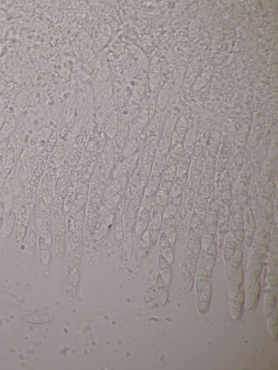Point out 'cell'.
Listing matches in <instances>:
<instances>
[{
  "label": "cell",
  "instance_id": "obj_1",
  "mask_svg": "<svg viewBox=\"0 0 278 370\" xmlns=\"http://www.w3.org/2000/svg\"><path fill=\"white\" fill-rule=\"evenodd\" d=\"M263 262L253 265L248 270L245 281V309L250 312L258 303L261 292V274Z\"/></svg>",
  "mask_w": 278,
  "mask_h": 370
},
{
  "label": "cell",
  "instance_id": "obj_2",
  "mask_svg": "<svg viewBox=\"0 0 278 370\" xmlns=\"http://www.w3.org/2000/svg\"><path fill=\"white\" fill-rule=\"evenodd\" d=\"M196 305L199 314L204 315L208 312L211 305L212 289L211 283L206 285L195 289Z\"/></svg>",
  "mask_w": 278,
  "mask_h": 370
},
{
  "label": "cell",
  "instance_id": "obj_3",
  "mask_svg": "<svg viewBox=\"0 0 278 370\" xmlns=\"http://www.w3.org/2000/svg\"><path fill=\"white\" fill-rule=\"evenodd\" d=\"M194 276L187 264L182 261L179 266V283L180 288L184 293H188L192 290Z\"/></svg>",
  "mask_w": 278,
  "mask_h": 370
},
{
  "label": "cell",
  "instance_id": "obj_4",
  "mask_svg": "<svg viewBox=\"0 0 278 370\" xmlns=\"http://www.w3.org/2000/svg\"><path fill=\"white\" fill-rule=\"evenodd\" d=\"M245 309V292L241 289L236 297L232 300L230 315L233 322H237L241 319Z\"/></svg>",
  "mask_w": 278,
  "mask_h": 370
},
{
  "label": "cell",
  "instance_id": "obj_5",
  "mask_svg": "<svg viewBox=\"0 0 278 370\" xmlns=\"http://www.w3.org/2000/svg\"><path fill=\"white\" fill-rule=\"evenodd\" d=\"M243 258L242 251L237 248L232 258L226 264V278L228 281L235 275L241 266Z\"/></svg>",
  "mask_w": 278,
  "mask_h": 370
},
{
  "label": "cell",
  "instance_id": "obj_6",
  "mask_svg": "<svg viewBox=\"0 0 278 370\" xmlns=\"http://www.w3.org/2000/svg\"><path fill=\"white\" fill-rule=\"evenodd\" d=\"M244 271L242 266L234 275L233 277L228 281V294L231 300L235 298L240 292L243 282Z\"/></svg>",
  "mask_w": 278,
  "mask_h": 370
},
{
  "label": "cell",
  "instance_id": "obj_7",
  "mask_svg": "<svg viewBox=\"0 0 278 370\" xmlns=\"http://www.w3.org/2000/svg\"><path fill=\"white\" fill-rule=\"evenodd\" d=\"M160 254L171 265L174 261V255L172 249V246L171 244L168 237L165 233H162L160 237L159 241Z\"/></svg>",
  "mask_w": 278,
  "mask_h": 370
},
{
  "label": "cell",
  "instance_id": "obj_8",
  "mask_svg": "<svg viewBox=\"0 0 278 370\" xmlns=\"http://www.w3.org/2000/svg\"><path fill=\"white\" fill-rule=\"evenodd\" d=\"M217 244L215 241H213L209 247L206 250L203 251L202 255L205 267L208 272H212L216 263L217 258Z\"/></svg>",
  "mask_w": 278,
  "mask_h": 370
},
{
  "label": "cell",
  "instance_id": "obj_9",
  "mask_svg": "<svg viewBox=\"0 0 278 370\" xmlns=\"http://www.w3.org/2000/svg\"><path fill=\"white\" fill-rule=\"evenodd\" d=\"M237 241L235 236L231 233H229L224 240L223 257L224 263L226 264L232 258L237 250Z\"/></svg>",
  "mask_w": 278,
  "mask_h": 370
},
{
  "label": "cell",
  "instance_id": "obj_10",
  "mask_svg": "<svg viewBox=\"0 0 278 370\" xmlns=\"http://www.w3.org/2000/svg\"><path fill=\"white\" fill-rule=\"evenodd\" d=\"M38 249L41 263L43 265H48L51 262V250L50 244L42 236L39 237Z\"/></svg>",
  "mask_w": 278,
  "mask_h": 370
},
{
  "label": "cell",
  "instance_id": "obj_11",
  "mask_svg": "<svg viewBox=\"0 0 278 370\" xmlns=\"http://www.w3.org/2000/svg\"><path fill=\"white\" fill-rule=\"evenodd\" d=\"M158 266L159 274L162 276L164 283L168 287L172 280V271L171 269V264L161 254L158 258Z\"/></svg>",
  "mask_w": 278,
  "mask_h": 370
},
{
  "label": "cell",
  "instance_id": "obj_12",
  "mask_svg": "<svg viewBox=\"0 0 278 370\" xmlns=\"http://www.w3.org/2000/svg\"><path fill=\"white\" fill-rule=\"evenodd\" d=\"M198 256L187 245H185L183 251V262L187 264L192 273L195 275L198 264Z\"/></svg>",
  "mask_w": 278,
  "mask_h": 370
},
{
  "label": "cell",
  "instance_id": "obj_13",
  "mask_svg": "<svg viewBox=\"0 0 278 370\" xmlns=\"http://www.w3.org/2000/svg\"><path fill=\"white\" fill-rule=\"evenodd\" d=\"M277 296L271 291L268 290L265 294L263 313L266 319L269 318L274 312L277 305Z\"/></svg>",
  "mask_w": 278,
  "mask_h": 370
},
{
  "label": "cell",
  "instance_id": "obj_14",
  "mask_svg": "<svg viewBox=\"0 0 278 370\" xmlns=\"http://www.w3.org/2000/svg\"><path fill=\"white\" fill-rule=\"evenodd\" d=\"M17 214L14 211L9 212L4 221L2 229V237L3 239H7L12 234L17 222Z\"/></svg>",
  "mask_w": 278,
  "mask_h": 370
},
{
  "label": "cell",
  "instance_id": "obj_15",
  "mask_svg": "<svg viewBox=\"0 0 278 370\" xmlns=\"http://www.w3.org/2000/svg\"><path fill=\"white\" fill-rule=\"evenodd\" d=\"M156 288H157L158 304L160 305H164L167 303L168 292L167 286L164 283L162 276L160 274L158 275L157 283H156Z\"/></svg>",
  "mask_w": 278,
  "mask_h": 370
},
{
  "label": "cell",
  "instance_id": "obj_16",
  "mask_svg": "<svg viewBox=\"0 0 278 370\" xmlns=\"http://www.w3.org/2000/svg\"><path fill=\"white\" fill-rule=\"evenodd\" d=\"M54 317L46 313H38L27 315L24 318L26 322L33 324H46L51 322Z\"/></svg>",
  "mask_w": 278,
  "mask_h": 370
},
{
  "label": "cell",
  "instance_id": "obj_17",
  "mask_svg": "<svg viewBox=\"0 0 278 370\" xmlns=\"http://www.w3.org/2000/svg\"><path fill=\"white\" fill-rule=\"evenodd\" d=\"M268 332L271 338L277 341L278 334V319L277 305L271 316L267 318Z\"/></svg>",
  "mask_w": 278,
  "mask_h": 370
},
{
  "label": "cell",
  "instance_id": "obj_18",
  "mask_svg": "<svg viewBox=\"0 0 278 370\" xmlns=\"http://www.w3.org/2000/svg\"><path fill=\"white\" fill-rule=\"evenodd\" d=\"M190 237L191 238H188V239L186 245H188L199 257L201 249V239L197 235H192Z\"/></svg>",
  "mask_w": 278,
  "mask_h": 370
},
{
  "label": "cell",
  "instance_id": "obj_19",
  "mask_svg": "<svg viewBox=\"0 0 278 370\" xmlns=\"http://www.w3.org/2000/svg\"><path fill=\"white\" fill-rule=\"evenodd\" d=\"M16 160V152L13 147H9L3 155L2 165L14 167Z\"/></svg>",
  "mask_w": 278,
  "mask_h": 370
},
{
  "label": "cell",
  "instance_id": "obj_20",
  "mask_svg": "<svg viewBox=\"0 0 278 370\" xmlns=\"http://www.w3.org/2000/svg\"><path fill=\"white\" fill-rule=\"evenodd\" d=\"M13 166H8L2 165L0 168V189L5 182L9 174H10L12 170Z\"/></svg>",
  "mask_w": 278,
  "mask_h": 370
},
{
  "label": "cell",
  "instance_id": "obj_21",
  "mask_svg": "<svg viewBox=\"0 0 278 370\" xmlns=\"http://www.w3.org/2000/svg\"><path fill=\"white\" fill-rule=\"evenodd\" d=\"M36 235L34 229H31L28 232L26 238V248L28 251H32L35 249L36 245Z\"/></svg>",
  "mask_w": 278,
  "mask_h": 370
},
{
  "label": "cell",
  "instance_id": "obj_22",
  "mask_svg": "<svg viewBox=\"0 0 278 370\" xmlns=\"http://www.w3.org/2000/svg\"><path fill=\"white\" fill-rule=\"evenodd\" d=\"M9 137L0 141V156H3L6 151L9 148Z\"/></svg>",
  "mask_w": 278,
  "mask_h": 370
},
{
  "label": "cell",
  "instance_id": "obj_23",
  "mask_svg": "<svg viewBox=\"0 0 278 370\" xmlns=\"http://www.w3.org/2000/svg\"><path fill=\"white\" fill-rule=\"evenodd\" d=\"M4 221V220L3 217H1V218H0V231H1L2 229Z\"/></svg>",
  "mask_w": 278,
  "mask_h": 370
},
{
  "label": "cell",
  "instance_id": "obj_24",
  "mask_svg": "<svg viewBox=\"0 0 278 370\" xmlns=\"http://www.w3.org/2000/svg\"><path fill=\"white\" fill-rule=\"evenodd\" d=\"M3 162V156H0V168L1 167Z\"/></svg>",
  "mask_w": 278,
  "mask_h": 370
}]
</instances>
